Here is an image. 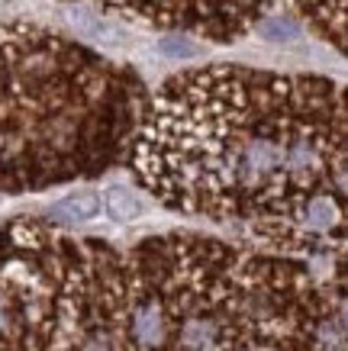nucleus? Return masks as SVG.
<instances>
[{
    "mask_svg": "<svg viewBox=\"0 0 348 351\" xmlns=\"http://www.w3.org/2000/svg\"><path fill=\"white\" fill-rule=\"evenodd\" d=\"M78 248L39 226L0 229V351H52Z\"/></svg>",
    "mask_w": 348,
    "mask_h": 351,
    "instance_id": "f257e3e1",
    "label": "nucleus"
},
{
    "mask_svg": "<svg viewBox=\"0 0 348 351\" xmlns=\"http://www.w3.org/2000/svg\"><path fill=\"white\" fill-rule=\"evenodd\" d=\"M65 20H68L71 29H78L84 39H91V43H97V45H106V49L126 45V32L119 29L116 23L106 20L104 13H94L91 7H84V3L68 7V10H65Z\"/></svg>",
    "mask_w": 348,
    "mask_h": 351,
    "instance_id": "f03ea898",
    "label": "nucleus"
},
{
    "mask_svg": "<svg viewBox=\"0 0 348 351\" xmlns=\"http://www.w3.org/2000/svg\"><path fill=\"white\" fill-rule=\"evenodd\" d=\"M100 210H104V200L91 191H81V193L62 197V200L49 210V216L58 219V223H91V219L100 216Z\"/></svg>",
    "mask_w": 348,
    "mask_h": 351,
    "instance_id": "7ed1b4c3",
    "label": "nucleus"
},
{
    "mask_svg": "<svg viewBox=\"0 0 348 351\" xmlns=\"http://www.w3.org/2000/svg\"><path fill=\"white\" fill-rule=\"evenodd\" d=\"M104 210L116 223H136L139 216H146V200L129 187H110L104 197Z\"/></svg>",
    "mask_w": 348,
    "mask_h": 351,
    "instance_id": "20e7f679",
    "label": "nucleus"
},
{
    "mask_svg": "<svg viewBox=\"0 0 348 351\" xmlns=\"http://www.w3.org/2000/svg\"><path fill=\"white\" fill-rule=\"evenodd\" d=\"M255 32L268 43H294V39H300V23L275 13V16H264L262 23H255Z\"/></svg>",
    "mask_w": 348,
    "mask_h": 351,
    "instance_id": "39448f33",
    "label": "nucleus"
},
{
    "mask_svg": "<svg viewBox=\"0 0 348 351\" xmlns=\"http://www.w3.org/2000/svg\"><path fill=\"white\" fill-rule=\"evenodd\" d=\"M159 49L168 58H194V55L200 52V45L194 43V39H187V36H161Z\"/></svg>",
    "mask_w": 348,
    "mask_h": 351,
    "instance_id": "423d86ee",
    "label": "nucleus"
},
{
    "mask_svg": "<svg viewBox=\"0 0 348 351\" xmlns=\"http://www.w3.org/2000/svg\"><path fill=\"white\" fill-rule=\"evenodd\" d=\"M338 319H342V326L348 329V297L342 300V309H338Z\"/></svg>",
    "mask_w": 348,
    "mask_h": 351,
    "instance_id": "0eeeda50",
    "label": "nucleus"
}]
</instances>
